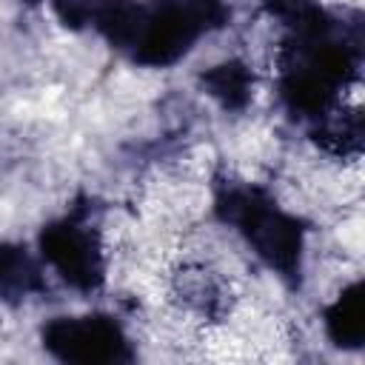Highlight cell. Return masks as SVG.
Segmentation results:
<instances>
[{"mask_svg": "<svg viewBox=\"0 0 365 365\" xmlns=\"http://www.w3.org/2000/svg\"><path fill=\"white\" fill-rule=\"evenodd\" d=\"M217 211L225 222L237 225L251 248L277 268L285 279H299L302 265V225L277 208L259 188H228L217 200Z\"/></svg>", "mask_w": 365, "mask_h": 365, "instance_id": "obj_1", "label": "cell"}, {"mask_svg": "<svg viewBox=\"0 0 365 365\" xmlns=\"http://www.w3.org/2000/svg\"><path fill=\"white\" fill-rule=\"evenodd\" d=\"M228 11L220 0H154L145 6L134 43V60L143 66L177 63L202 31L220 29Z\"/></svg>", "mask_w": 365, "mask_h": 365, "instance_id": "obj_2", "label": "cell"}, {"mask_svg": "<svg viewBox=\"0 0 365 365\" xmlns=\"http://www.w3.org/2000/svg\"><path fill=\"white\" fill-rule=\"evenodd\" d=\"M43 345L63 362L77 365H111L128 362L131 348L125 334L111 317H60L43 328Z\"/></svg>", "mask_w": 365, "mask_h": 365, "instance_id": "obj_3", "label": "cell"}, {"mask_svg": "<svg viewBox=\"0 0 365 365\" xmlns=\"http://www.w3.org/2000/svg\"><path fill=\"white\" fill-rule=\"evenodd\" d=\"M40 251L57 268V274L74 288L91 291L103 282L100 242L88 228L77 225L74 220L46 225L40 234Z\"/></svg>", "mask_w": 365, "mask_h": 365, "instance_id": "obj_4", "label": "cell"}, {"mask_svg": "<svg viewBox=\"0 0 365 365\" xmlns=\"http://www.w3.org/2000/svg\"><path fill=\"white\" fill-rule=\"evenodd\" d=\"M282 97L294 114L322 117L336 100V86L319 77L314 68L288 60L285 74H282Z\"/></svg>", "mask_w": 365, "mask_h": 365, "instance_id": "obj_5", "label": "cell"}, {"mask_svg": "<svg viewBox=\"0 0 365 365\" xmlns=\"http://www.w3.org/2000/svg\"><path fill=\"white\" fill-rule=\"evenodd\" d=\"M325 328L334 345L359 348L365 339V308H362V282L348 285L339 299L325 311Z\"/></svg>", "mask_w": 365, "mask_h": 365, "instance_id": "obj_6", "label": "cell"}, {"mask_svg": "<svg viewBox=\"0 0 365 365\" xmlns=\"http://www.w3.org/2000/svg\"><path fill=\"white\" fill-rule=\"evenodd\" d=\"M43 288L34 259L20 248L0 242V299H23Z\"/></svg>", "mask_w": 365, "mask_h": 365, "instance_id": "obj_7", "label": "cell"}, {"mask_svg": "<svg viewBox=\"0 0 365 365\" xmlns=\"http://www.w3.org/2000/svg\"><path fill=\"white\" fill-rule=\"evenodd\" d=\"M143 14H145V6H140L134 0H106L94 23L111 46L134 48L140 26H143Z\"/></svg>", "mask_w": 365, "mask_h": 365, "instance_id": "obj_8", "label": "cell"}, {"mask_svg": "<svg viewBox=\"0 0 365 365\" xmlns=\"http://www.w3.org/2000/svg\"><path fill=\"white\" fill-rule=\"evenodd\" d=\"M202 86L208 88L211 97H217L225 108H242L251 97V71L240 60H228L214 66L211 71L202 74Z\"/></svg>", "mask_w": 365, "mask_h": 365, "instance_id": "obj_9", "label": "cell"}, {"mask_svg": "<svg viewBox=\"0 0 365 365\" xmlns=\"http://www.w3.org/2000/svg\"><path fill=\"white\" fill-rule=\"evenodd\" d=\"M103 3L106 0H54V9H57V17L63 20V26L83 29L97 20Z\"/></svg>", "mask_w": 365, "mask_h": 365, "instance_id": "obj_10", "label": "cell"}, {"mask_svg": "<svg viewBox=\"0 0 365 365\" xmlns=\"http://www.w3.org/2000/svg\"><path fill=\"white\" fill-rule=\"evenodd\" d=\"M26 3H37V0H26Z\"/></svg>", "mask_w": 365, "mask_h": 365, "instance_id": "obj_11", "label": "cell"}]
</instances>
